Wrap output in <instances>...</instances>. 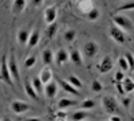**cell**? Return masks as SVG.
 <instances>
[{
    "label": "cell",
    "mask_w": 134,
    "mask_h": 121,
    "mask_svg": "<svg viewBox=\"0 0 134 121\" xmlns=\"http://www.w3.org/2000/svg\"><path fill=\"white\" fill-rule=\"evenodd\" d=\"M0 81L3 83H5L7 86H14V78H12V74L9 71L8 67V61L5 57L2 58V63H0Z\"/></svg>",
    "instance_id": "6da1fadb"
},
{
    "label": "cell",
    "mask_w": 134,
    "mask_h": 121,
    "mask_svg": "<svg viewBox=\"0 0 134 121\" xmlns=\"http://www.w3.org/2000/svg\"><path fill=\"white\" fill-rule=\"evenodd\" d=\"M102 105L107 114H118L119 113V106L117 98L113 96H103L102 97Z\"/></svg>",
    "instance_id": "7a4b0ae2"
},
{
    "label": "cell",
    "mask_w": 134,
    "mask_h": 121,
    "mask_svg": "<svg viewBox=\"0 0 134 121\" xmlns=\"http://www.w3.org/2000/svg\"><path fill=\"white\" fill-rule=\"evenodd\" d=\"M109 35L110 38L113 39L115 43H118V45H125L127 38H126V31L122 30L121 27L118 26H111L109 28Z\"/></svg>",
    "instance_id": "3957f363"
},
{
    "label": "cell",
    "mask_w": 134,
    "mask_h": 121,
    "mask_svg": "<svg viewBox=\"0 0 134 121\" xmlns=\"http://www.w3.org/2000/svg\"><path fill=\"white\" fill-rule=\"evenodd\" d=\"M99 51V45L95 42V40H88L86 42L83 47H82V54L83 57L87 58V59H93L97 57V54Z\"/></svg>",
    "instance_id": "277c9868"
},
{
    "label": "cell",
    "mask_w": 134,
    "mask_h": 121,
    "mask_svg": "<svg viewBox=\"0 0 134 121\" xmlns=\"http://www.w3.org/2000/svg\"><path fill=\"white\" fill-rule=\"evenodd\" d=\"M113 22L115 23V26L121 27L122 30H125V31H131L133 30V22L129 16L126 15H114L113 16Z\"/></svg>",
    "instance_id": "5b68a950"
},
{
    "label": "cell",
    "mask_w": 134,
    "mask_h": 121,
    "mask_svg": "<svg viewBox=\"0 0 134 121\" xmlns=\"http://www.w3.org/2000/svg\"><path fill=\"white\" fill-rule=\"evenodd\" d=\"M113 66H114V62H113L111 55H105V57H102V59H100L99 63L97 65V69L100 74H107L113 70Z\"/></svg>",
    "instance_id": "8992f818"
},
{
    "label": "cell",
    "mask_w": 134,
    "mask_h": 121,
    "mask_svg": "<svg viewBox=\"0 0 134 121\" xmlns=\"http://www.w3.org/2000/svg\"><path fill=\"white\" fill-rule=\"evenodd\" d=\"M8 67H9L11 74H12L14 81L19 82V81H20V70H19V66H18V62H16V57H15L14 52L9 54V58H8Z\"/></svg>",
    "instance_id": "52a82bcc"
},
{
    "label": "cell",
    "mask_w": 134,
    "mask_h": 121,
    "mask_svg": "<svg viewBox=\"0 0 134 121\" xmlns=\"http://www.w3.org/2000/svg\"><path fill=\"white\" fill-rule=\"evenodd\" d=\"M9 109L12 111L15 114H23L26 112H28L30 109H31V105L23 102V101H20V100H15L9 104Z\"/></svg>",
    "instance_id": "ba28073f"
},
{
    "label": "cell",
    "mask_w": 134,
    "mask_h": 121,
    "mask_svg": "<svg viewBox=\"0 0 134 121\" xmlns=\"http://www.w3.org/2000/svg\"><path fill=\"white\" fill-rule=\"evenodd\" d=\"M43 16H44V22H46V24H51L54 23L55 20H57V16H58V8L57 6H50L44 9L43 12Z\"/></svg>",
    "instance_id": "9c48e42d"
},
{
    "label": "cell",
    "mask_w": 134,
    "mask_h": 121,
    "mask_svg": "<svg viewBox=\"0 0 134 121\" xmlns=\"http://www.w3.org/2000/svg\"><path fill=\"white\" fill-rule=\"evenodd\" d=\"M58 93V83L54 82V81H50L48 83L44 85V96H46L48 100H52V98L57 96Z\"/></svg>",
    "instance_id": "30bf717a"
},
{
    "label": "cell",
    "mask_w": 134,
    "mask_h": 121,
    "mask_svg": "<svg viewBox=\"0 0 134 121\" xmlns=\"http://www.w3.org/2000/svg\"><path fill=\"white\" fill-rule=\"evenodd\" d=\"M70 59V54L67 52V50L64 49H59L57 51V54H55V62H57L58 66H62L64 63H67Z\"/></svg>",
    "instance_id": "8fae6325"
},
{
    "label": "cell",
    "mask_w": 134,
    "mask_h": 121,
    "mask_svg": "<svg viewBox=\"0 0 134 121\" xmlns=\"http://www.w3.org/2000/svg\"><path fill=\"white\" fill-rule=\"evenodd\" d=\"M26 6H27L26 0H14L12 7H11V12L14 15H20L26 9Z\"/></svg>",
    "instance_id": "7c38bea8"
},
{
    "label": "cell",
    "mask_w": 134,
    "mask_h": 121,
    "mask_svg": "<svg viewBox=\"0 0 134 121\" xmlns=\"http://www.w3.org/2000/svg\"><path fill=\"white\" fill-rule=\"evenodd\" d=\"M39 40H40V32H39V30L34 28L30 32V38H28V42H27V47L28 49H32V47L38 46Z\"/></svg>",
    "instance_id": "4fadbf2b"
},
{
    "label": "cell",
    "mask_w": 134,
    "mask_h": 121,
    "mask_svg": "<svg viewBox=\"0 0 134 121\" xmlns=\"http://www.w3.org/2000/svg\"><path fill=\"white\" fill-rule=\"evenodd\" d=\"M59 85H60V87H62V90H64L66 93H70V94H72V96H75V97L79 96V90H78L75 86H72L69 81L59 80Z\"/></svg>",
    "instance_id": "5bb4252c"
},
{
    "label": "cell",
    "mask_w": 134,
    "mask_h": 121,
    "mask_svg": "<svg viewBox=\"0 0 134 121\" xmlns=\"http://www.w3.org/2000/svg\"><path fill=\"white\" fill-rule=\"evenodd\" d=\"M42 61H43V63L44 65H51L52 62H55V54H54V51L51 50V49H44L43 51H42Z\"/></svg>",
    "instance_id": "9a60e30c"
},
{
    "label": "cell",
    "mask_w": 134,
    "mask_h": 121,
    "mask_svg": "<svg viewBox=\"0 0 134 121\" xmlns=\"http://www.w3.org/2000/svg\"><path fill=\"white\" fill-rule=\"evenodd\" d=\"M78 105V101H75V100H72V98H66V97H63V98H60V100L58 101V109H70V108H72V106H76Z\"/></svg>",
    "instance_id": "2e32d148"
},
{
    "label": "cell",
    "mask_w": 134,
    "mask_h": 121,
    "mask_svg": "<svg viewBox=\"0 0 134 121\" xmlns=\"http://www.w3.org/2000/svg\"><path fill=\"white\" fill-rule=\"evenodd\" d=\"M88 117H90V114H88V112H86L85 109H79V111H75L72 112L69 118L72 120V121H82V120H87Z\"/></svg>",
    "instance_id": "e0dca14e"
},
{
    "label": "cell",
    "mask_w": 134,
    "mask_h": 121,
    "mask_svg": "<svg viewBox=\"0 0 134 121\" xmlns=\"http://www.w3.org/2000/svg\"><path fill=\"white\" fill-rule=\"evenodd\" d=\"M57 32H58V24L54 22L51 24H47L46 30H44V35H46V38L48 40H51V39H54L55 35H57Z\"/></svg>",
    "instance_id": "ac0fdd59"
},
{
    "label": "cell",
    "mask_w": 134,
    "mask_h": 121,
    "mask_svg": "<svg viewBox=\"0 0 134 121\" xmlns=\"http://www.w3.org/2000/svg\"><path fill=\"white\" fill-rule=\"evenodd\" d=\"M83 54H81V51L79 50H76V49H72L71 50V52H70V61L72 62V63H75V65H83Z\"/></svg>",
    "instance_id": "d6986e66"
},
{
    "label": "cell",
    "mask_w": 134,
    "mask_h": 121,
    "mask_svg": "<svg viewBox=\"0 0 134 121\" xmlns=\"http://www.w3.org/2000/svg\"><path fill=\"white\" fill-rule=\"evenodd\" d=\"M24 92H26V94L30 98H32V100H38V94L39 93L35 90V87L32 86V83L30 81H26L24 82Z\"/></svg>",
    "instance_id": "ffe728a7"
},
{
    "label": "cell",
    "mask_w": 134,
    "mask_h": 121,
    "mask_svg": "<svg viewBox=\"0 0 134 121\" xmlns=\"http://www.w3.org/2000/svg\"><path fill=\"white\" fill-rule=\"evenodd\" d=\"M39 78L42 80V82L46 85L50 81H52V71L48 69V67H43L39 73Z\"/></svg>",
    "instance_id": "44dd1931"
},
{
    "label": "cell",
    "mask_w": 134,
    "mask_h": 121,
    "mask_svg": "<svg viewBox=\"0 0 134 121\" xmlns=\"http://www.w3.org/2000/svg\"><path fill=\"white\" fill-rule=\"evenodd\" d=\"M93 0H78V8L81 9V12L86 14L93 8Z\"/></svg>",
    "instance_id": "7402d4cb"
},
{
    "label": "cell",
    "mask_w": 134,
    "mask_h": 121,
    "mask_svg": "<svg viewBox=\"0 0 134 121\" xmlns=\"http://www.w3.org/2000/svg\"><path fill=\"white\" fill-rule=\"evenodd\" d=\"M122 86H124L125 93H131L134 92V80L130 78V77H125L122 80Z\"/></svg>",
    "instance_id": "603a6c76"
},
{
    "label": "cell",
    "mask_w": 134,
    "mask_h": 121,
    "mask_svg": "<svg viewBox=\"0 0 134 121\" xmlns=\"http://www.w3.org/2000/svg\"><path fill=\"white\" fill-rule=\"evenodd\" d=\"M28 38H30V32H28L27 30L21 28V30L18 32V42H19V45L26 46L27 42H28Z\"/></svg>",
    "instance_id": "cb8c5ba5"
},
{
    "label": "cell",
    "mask_w": 134,
    "mask_h": 121,
    "mask_svg": "<svg viewBox=\"0 0 134 121\" xmlns=\"http://www.w3.org/2000/svg\"><path fill=\"white\" fill-rule=\"evenodd\" d=\"M97 105L95 100H93V98H85V100L79 104V109H85V111H91V109H94Z\"/></svg>",
    "instance_id": "d4e9b609"
},
{
    "label": "cell",
    "mask_w": 134,
    "mask_h": 121,
    "mask_svg": "<svg viewBox=\"0 0 134 121\" xmlns=\"http://www.w3.org/2000/svg\"><path fill=\"white\" fill-rule=\"evenodd\" d=\"M85 15H86V18L90 20V22H97V20L99 19V16H100V12H99L98 8L93 7V8L88 11V12H86Z\"/></svg>",
    "instance_id": "484cf974"
},
{
    "label": "cell",
    "mask_w": 134,
    "mask_h": 121,
    "mask_svg": "<svg viewBox=\"0 0 134 121\" xmlns=\"http://www.w3.org/2000/svg\"><path fill=\"white\" fill-rule=\"evenodd\" d=\"M31 83L32 86L35 87V90L38 93H44V83L42 82V80L39 78V77H35V78L31 80Z\"/></svg>",
    "instance_id": "4316f807"
},
{
    "label": "cell",
    "mask_w": 134,
    "mask_h": 121,
    "mask_svg": "<svg viewBox=\"0 0 134 121\" xmlns=\"http://www.w3.org/2000/svg\"><path fill=\"white\" fill-rule=\"evenodd\" d=\"M63 38H64L66 42H69V43L74 42L75 38H76V31H75L74 28H67V30L64 31V34H63Z\"/></svg>",
    "instance_id": "83f0119b"
},
{
    "label": "cell",
    "mask_w": 134,
    "mask_h": 121,
    "mask_svg": "<svg viewBox=\"0 0 134 121\" xmlns=\"http://www.w3.org/2000/svg\"><path fill=\"white\" fill-rule=\"evenodd\" d=\"M67 81H69L72 86H75L76 89H82V86H83L82 81L79 80V77H76V75H74V74H70L69 78H67Z\"/></svg>",
    "instance_id": "f1b7e54d"
},
{
    "label": "cell",
    "mask_w": 134,
    "mask_h": 121,
    "mask_svg": "<svg viewBox=\"0 0 134 121\" xmlns=\"http://www.w3.org/2000/svg\"><path fill=\"white\" fill-rule=\"evenodd\" d=\"M134 9V0L133 2H127V3H124L122 6H119L115 12H124V11H133Z\"/></svg>",
    "instance_id": "f546056e"
},
{
    "label": "cell",
    "mask_w": 134,
    "mask_h": 121,
    "mask_svg": "<svg viewBox=\"0 0 134 121\" xmlns=\"http://www.w3.org/2000/svg\"><path fill=\"white\" fill-rule=\"evenodd\" d=\"M90 89H91V92H94V93H99V92L103 90V85H102V82H99L98 80H94V81L91 82V85H90Z\"/></svg>",
    "instance_id": "4dcf8cb0"
},
{
    "label": "cell",
    "mask_w": 134,
    "mask_h": 121,
    "mask_svg": "<svg viewBox=\"0 0 134 121\" xmlns=\"http://www.w3.org/2000/svg\"><path fill=\"white\" fill-rule=\"evenodd\" d=\"M118 65H119V69H121V70H124V71L130 70V67H129V63H127V61H126L125 55L119 57V59H118Z\"/></svg>",
    "instance_id": "1f68e13d"
},
{
    "label": "cell",
    "mask_w": 134,
    "mask_h": 121,
    "mask_svg": "<svg viewBox=\"0 0 134 121\" xmlns=\"http://www.w3.org/2000/svg\"><path fill=\"white\" fill-rule=\"evenodd\" d=\"M125 58H126V61H127V63H129V67H130V70H133L134 71V55L130 52V51H126L125 54Z\"/></svg>",
    "instance_id": "d6a6232c"
},
{
    "label": "cell",
    "mask_w": 134,
    "mask_h": 121,
    "mask_svg": "<svg viewBox=\"0 0 134 121\" xmlns=\"http://www.w3.org/2000/svg\"><path fill=\"white\" fill-rule=\"evenodd\" d=\"M35 63H36V58L34 57V55H30L26 61H24V67L26 69H31V67H34V66H35Z\"/></svg>",
    "instance_id": "836d02e7"
},
{
    "label": "cell",
    "mask_w": 134,
    "mask_h": 121,
    "mask_svg": "<svg viewBox=\"0 0 134 121\" xmlns=\"http://www.w3.org/2000/svg\"><path fill=\"white\" fill-rule=\"evenodd\" d=\"M54 120H66V118H69V116H67L66 112H63V109H59L58 112H55V114L52 116Z\"/></svg>",
    "instance_id": "e575fe53"
},
{
    "label": "cell",
    "mask_w": 134,
    "mask_h": 121,
    "mask_svg": "<svg viewBox=\"0 0 134 121\" xmlns=\"http://www.w3.org/2000/svg\"><path fill=\"white\" fill-rule=\"evenodd\" d=\"M125 78V75H124V70H118L115 73V82H122V80Z\"/></svg>",
    "instance_id": "d590c367"
},
{
    "label": "cell",
    "mask_w": 134,
    "mask_h": 121,
    "mask_svg": "<svg viewBox=\"0 0 134 121\" xmlns=\"http://www.w3.org/2000/svg\"><path fill=\"white\" fill-rule=\"evenodd\" d=\"M43 2H44V0H31V6L34 8H39L43 4Z\"/></svg>",
    "instance_id": "8d00e7d4"
},
{
    "label": "cell",
    "mask_w": 134,
    "mask_h": 121,
    "mask_svg": "<svg viewBox=\"0 0 134 121\" xmlns=\"http://www.w3.org/2000/svg\"><path fill=\"white\" fill-rule=\"evenodd\" d=\"M115 86H117V90L119 94H124L125 90H124V86H122V82H115Z\"/></svg>",
    "instance_id": "74e56055"
},
{
    "label": "cell",
    "mask_w": 134,
    "mask_h": 121,
    "mask_svg": "<svg viewBox=\"0 0 134 121\" xmlns=\"http://www.w3.org/2000/svg\"><path fill=\"white\" fill-rule=\"evenodd\" d=\"M109 120H110V121H121V120H122V117H121V116H118V114H110Z\"/></svg>",
    "instance_id": "f35d334b"
},
{
    "label": "cell",
    "mask_w": 134,
    "mask_h": 121,
    "mask_svg": "<svg viewBox=\"0 0 134 121\" xmlns=\"http://www.w3.org/2000/svg\"><path fill=\"white\" fill-rule=\"evenodd\" d=\"M122 104H124V106H125L126 109H129V106H130V98L125 97L124 100H122Z\"/></svg>",
    "instance_id": "ab89813d"
},
{
    "label": "cell",
    "mask_w": 134,
    "mask_h": 121,
    "mask_svg": "<svg viewBox=\"0 0 134 121\" xmlns=\"http://www.w3.org/2000/svg\"><path fill=\"white\" fill-rule=\"evenodd\" d=\"M131 78H133V80H134V73H133V77H131Z\"/></svg>",
    "instance_id": "60d3db41"
},
{
    "label": "cell",
    "mask_w": 134,
    "mask_h": 121,
    "mask_svg": "<svg viewBox=\"0 0 134 121\" xmlns=\"http://www.w3.org/2000/svg\"><path fill=\"white\" fill-rule=\"evenodd\" d=\"M75 2H78V0H75Z\"/></svg>",
    "instance_id": "b9f144b4"
}]
</instances>
